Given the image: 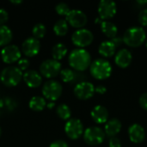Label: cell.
<instances>
[{
	"label": "cell",
	"instance_id": "6da1fadb",
	"mask_svg": "<svg viewBox=\"0 0 147 147\" xmlns=\"http://www.w3.org/2000/svg\"><path fill=\"white\" fill-rule=\"evenodd\" d=\"M71 67L76 71H84L91 64V57L90 53L84 48H76L72 50L68 58Z\"/></svg>",
	"mask_w": 147,
	"mask_h": 147
},
{
	"label": "cell",
	"instance_id": "7a4b0ae2",
	"mask_svg": "<svg viewBox=\"0 0 147 147\" xmlns=\"http://www.w3.org/2000/svg\"><path fill=\"white\" fill-rule=\"evenodd\" d=\"M123 43L130 47H140L146 40V33L141 27H131L126 30L122 37Z\"/></svg>",
	"mask_w": 147,
	"mask_h": 147
},
{
	"label": "cell",
	"instance_id": "3957f363",
	"mask_svg": "<svg viewBox=\"0 0 147 147\" xmlns=\"http://www.w3.org/2000/svg\"><path fill=\"white\" fill-rule=\"evenodd\" d=\"M91 76L97 80H104L109 78L112 74V65L107 59H97L91 62L90 65Z\"/></svg>",
	"mask_w": 147,
	"mask_h": 147
},
{
	"label": "cell",
	"instance_id": "277c9868",
	"mask_svg": "<svg viewBox=\"0 0 147 147\" xmlns=\"http://www.w3.org/2000/svg\"><path fill=\"white\" fill-rule=\"evenodd\" d=\"M22 71L15 65H9L3 68L0 73V80L2 84L7 87L16 86L22 78Z\"/></svg>",
	"mask_w": 147,
	"mask_h": 147
},
{
	"label": "cell",
	"instance_id": "5b68a950",
	"mask_svg": "<svg viewBox=\"0 0 147 147\" xmlns=\"http://www.w3.org/2000/svg\"><path fill=\"white\" fill-rule=\"evenodd\" d=\"M63 91L61 84L55 80H48L42 86V94L46 99L54 102L58 100Z\"/></svg>",
	"mask_w": 147,
	"mask_h": 147
},
{
	"label": "cell",
	"instance_id": "8992f818",
	"mask_svg": "<svg viewBox=\"0 0 147 147\" xmlns=\"http://www.w3.org/2000/svg\"><path fill=\"white\" fill-rule=\"evenodd\" d=\"M94 40L92 32L87 28L77 29L71 35L72 43L79 48H84L90 46Z\"/></svg>",
	"mask_w": 147,
	"mask_h": 147
},
{
	"label": "cell",
	"instance_id": "52a82bcc",
	"mask_svg": "<svg viewBox=\"0 0 147 147\" xmlns=\"http://www.w3.org/2000/svg\"><path fill=\"white\" fill-rule=\"evenodd\" d=\"M104 131L98 127H88L84 132V140L86 144L90 146H98L102 144L105 140Z\"/></svg>",
	"mask_w": 147,
	"mask_h": 147
},
{
	"label": "cell",
	"instance_id": "ba28073f",
	"mask_svg": "<svg viewBox=\"0 0 147 147\" xmlns=\"http://www.w3.org/2000/svg\"><path fill=\"white\" fill-rule=\"evenodd\" d=\"M61 71V64L59 61L53 59H48L44 60L40 65V75L47 78H53L58 76Z\"/></svg>",
	"mask_w": 147,
	"mask_h": 147
},
{
	"label": "cell",
	"instance_id": "9c48e42d",
	"mask_svg": "<svg viewBox=\"0 0 147 147\" xmlns=\"http://www.w3.org/2000/svg\"><path fill=\"white\" fill-rule=\"evenodd\" d=\"M65 132L71 140H78L82 136L84 132V125L79 119H70L65 123Z\"/></svg>",
	"mask_w": 147,
	"mask_h": 147
},
{
	"label": "cell",
	"instance_id": "30bf717a",
	"mask_svg": "<svg viewBox=\"0 0 147 147\" xmlns=\"http://www.w3.org/2000/svg\"><path fill=\"white\" fill-rule=\"evenodd\" d=\"M65 21L71 27L79 29L84 28L87 23L88 18L84 11L80 9H71V11L65 16Z\"/></svg>",
	"mask_w": 147,
	"mask_h": 147
},
{
	"label": "cell",
	"instance_id": "8fae6325",
	"mask_svg": "<svg viewBox=\"0 0 147 147\" xmlns=\"http://www.w3.org/2000/svg\"><path fill=\"white\" fill-rule=\"evenodd\" d=\"M117 5L111 0H102L98 4V14L102 20H109L115 16Z\"/></svg>",
	"mask_w": 147,
	"mask_h": 147
},
{
	"label": "cell",
	"instance_id": "7c38bea8",
	"mask_svg": "<svg viewBox=\"0 0 147 147\" xmlns=\"http://www.w3.org/2000/svg\"><path fill=\"white\" fill-rule=\"evenodd\" d=\"M2 60L6 64H13L21 59L20 48L16 45H8L1 50Z\"/></svg>",
	"mask_w": 147,
	"mask_h": 147
},
{
	"label": "cell",
	"instance_id": "4fadbf2b",
	"mask_svg": "<svg viewBox=\"0 0 147 147\" xmlns=\"http://www.w3.org/2000/svg\"><path fill=\"white\" fill-rule=\"evenodd\" d=\"M95 86L90 82H80L74 88V95L80 100H88L93 96Z\"/></svg>",
	"mask_w": 147,
	"mask_h": 147
},
{
	"label": "cell",
	"instance_id": "5bb4252c",
	"mask_svg": "<svg viewBox=\"0 0 147 147\" xmlns=\"http://www.w3.org/2000/svg\"><path fill=\"white\" fill-rule=\"evenodd\" d=\"M40 50V42L34 37L27 38L22 45V51L27 57H34Z\"/></svg>",
	"mask_w": 147,
	"mask_h": 147
},
{
	"label": "cell",
	"instance_id": "9a60e30c",
	"mask_svg": "<svg viewBox=\"0 0 147 147\" xmlns=\"http://www.w3.org/2000/svg\"><path fill=\"white\" fill-rule=\"evenodd\" d=\"M128 136L133 143L140 144L144 141L146 138V132L142 126L138 123H134L128 128Z\"/></svg>",
	"mask_w": 147,
	"mask_h": 147
},
{
	"label": "cell",
	"instance_id": "2e32d148",
	"mask_svg": "<svg viewBox=\"0 0 147 147\" xmlns=\"http://www.w3.org/2000/svg\"><path fill=\"white\" fill-rule=\"evenodd\" d=\"M22 78L26 84L30 88H37L42 83L41 75L34 70L26 71L22 75Z\"/></svg>",
	"mask_w": 147,
	"mask_h": 147
},
{
	"label": "cell",
	"instance_id": "e0dca14e",
	"mask_svg": "<svg viewBox=\"0 0 147 147\" xmlns=\"http://www.w3.org/2000/svg\"><path fill=\"white\" fill-rule=\"evenodd\" d=\"M133 60V55L127 49H121L115 57V62L120 68L128 67Z\"/></svg>",
	"mask_w": 147,
	"mask_h": 147
},
{
	"label": "cell",
	"instance_id": "ac0fdd59",
	"mask_svg": "<svg viewBox=\"0 0 147 147\" xmlns=\"http://www.w3.org/2000/svg\"><path fill=\"white\" fill-rule=\"evenodd\" d=\"M92 120L97 124L106 123L109 119V111L108 109L102 105H97L93 108L90 113Z\"/></svg>",
	"mask_w": 147,
	"mask_h": 147
},
{
	"label": "cell",
	"instance_id": "d6986e66",
	"mask_svg": "<svg viewBox=\"0 0 147 147\" xmlns=\"http://www.w3.org/2000/svg\"><path fill=\"white\" fill-rule=\"evenodd\" d=\"M121 130V122L116 118L111 119L106 122L104 127V133L110 138L116 137Z\"/></svg>",
	"mask_w": 147,
	"mask_h": 147
},
{
	"label": "cell",
	"instance_id": "ffe728a7",
	"mask_svg": "<svg viewBox=\"0 0 147 147\" xmlns=\"http://www.w3.org/2000/svg\"><path fill=\"white\" fill-rule=\"evenodd\" d=\"M115 46L112 43L111 40H104L102 41L98 48L99 53L105 58H110L115 53Z\"/></svg>",
	"mask_w": 147,
	"mask_h": 147
},
{
	"label": "cell",
	"instance_id": "44dd1931",
	"mask_svg": "<svg viewBox=\"0 0 147 147\" xmlns=\"http://www.w3.org/2000/svg\"><path fill=\"white\" fill-rule=\"evenodd\" d=\"M101 30L102 32L109 38L113 39L116 37L118 33V28L116 25L109 21H102L101 23Z\"/></svg>",
	"mask_w": 147,
	"mask_h": 147
},
{
	"label": "cell",
	"instance_id": "7402d4cb",
	"mask_svg": "<svg viewBox=\"0 0 147 147\" xmlns=\"http://www.w3.org/2000/svg\"><path fill=\"white\" fill-rule=\"evenodd\" d=\"M12 31L6 25L0 26V47L8 46L12 40Z\"/></svg>",
	"mask_w": 147,
	"mask_h": 147
},
{
	"label": "cell",
	"instance_id": "603a6c76",
	"mask_svg": "<svg viewBox=\"0 0 147 147\" xmlns=\"http://www.w3.org/2000/svg\"><path fill=\"white\" fill-rule=\"evenodd\" d=\"M67 53V47L64 43H57L53 47L52 49V56L55 60L62 59Z\"/></svg>",
	"mask_w": 147,
	"mask_h": 147
},
{
	"label": "cell",
	"instance_id": "cb8c5ba5",
	"mask_svg": "<svg viewBox=\"0 0 147 147\" xmlns=\"http://www.w3.org/2000/svg\"><path fill=\"white\" fill-rule=\"evenodd\" d=\"M28 105L32 110L39 112V111H42L45 109V107L47 106V102H46L45 98L36 96H33L30 99Z\"/></svg>",
	"mask_w": 147,
	"mask_h": 147
},
{
	"label": "cell",
	"instance_id": "d4e9b609",
	"mask_svg": "<svg viewBox=\"0 0 147 147\" xmlns=\"http://www.w3.org/2000/svg\"><path fill=\"white\" fill-rule=\"evenodd\" d=\"M69 30L68 22L64 19L58 20L53 25V32L58 36H65Z\"/></svg>",
	"mask_w": 147,
	"mask_h": 147
},
{
	"label": "cell",
	"instance_id": "484cf974",
	"mask_svg": "<svg viewBox=\"0 0 147 147\" xmlns=\"http://www.w3.org/2000/svg\"><path fill=\"white\" fill-rule=\"evenodd\" d=\"M56 114L57 115L64 120V121H68L71 119V109L69 108L68 105L66 104H59L57 108H56Z\"/></svg>",
	"mask_w": 147,
	"mask_h": 147
},
{
	"label": "cell",
	"instance_id": "4316f807",
	"mask_svg": "<svg viewBox=\"0 0 147 147\" xmlns=\"http://www.w3.org/2000/svg\"><path fill=\"white\" fill-rule=\"evenodd\" d=\"M46 32H47V28H46V26L43 24V23H37L35 24L34 27H33V29H32V34H33V37L36 38V39H40V38H43L46 34Z\"/></svg>",
	"mask_w": 147,
	"mask_h": 147
},
{
	"label": "cell",
	"instance_id": "83f0119b",
	"mask_svg": "<svg viewBox=\"0 0 147 147\" xmlns=\"http://www.w3.org/2000/svg\"><path fill=\"white\" fill-rule=\"evenodd\" d=\"M60 78L64 83H70L75 78V72L69 68H65L60 71Z\"/></svg>",
	"mask_w": 147,
	"mask_h": 147
},
{
	"label": "cell",
	"instance_id": "f1b7e54d",
	"mask_svg": "<svg viewBox=\"0 0 147 147\" xmlns=\"http://www.w3.org/2000/svg\"><path fill=\"white\" fill-rule=\"evenodd\" d=\"M55 10L56 12L59 15V16H67V14L71 11L70 7L67 3H59L56 6H55Z\"/></svg>",
	"mask_w": 147,
	"mask_h": 147
},
{
	"label": "cell",
	"instance_id": "f546056e",
	"mask_svg": "<svg viewBox=\"0 0 147 147\" xmlns=\"http://www.w3.org/2000/svg\"><path fill=\"white\" fill-rule=\"evenodd\" d=\"M29 60L28 59H24V58H21L18 61H17V67L22 71H28V68L29 67Z\"/></svg>",
	"mask_w": 147,
	"mask_h": 147
},
{
	"label": "cell",
	"instance_id": "4dcf8cb0",
	"mask_svg": "<svg viewBox=\"0 0 147 147\" xmlns=\"http://www.w3.org/2000/svg\"><path fill=\"white\" fill-rule=\"evenodd\" d=\"M139 22L142 26H147V9H144L140 12Z\"/></svg>",
	"mask_w": 147,
	"mask_h": 147
},
{
	"label": "cell",
	"instance_id": "1f68e13d",
	"mask_svg": "<svg viewBox=\"0 0 147 147\" xmlns=\"http://www.w3.org/2000/svg\"><path fill=\"white\" fill-rule=\"evenodd\" d=\"M9 19V14L8 11L5 9L0 8V26L4 25V23Z\"/></svg>",
	"mask_w": 147,
	"mask_h": 147
},
{
	"label": "cell",
	"instance_id": "d6a6232c",
	"mask_svg": "<svg viewBox=\"0 0 147 147\" xmlns=\"http://www.w3.org/2000/svg\"><path fill=\"white\" fill-rule=\"evenodd\" d=\"M109 147H121V140L117 137L110 138L109 141Z\"/></svg>",
	"mask_w": 147,
	"mask_h": 147
},
{
	"label": "cell",
	"instance_id": "836d02e7",
	"mask_svg": "<svg viewBox=\"0 0 147 147\" xmlns=\"http://www.w3.org/2000/svg\"><path fill=\"white\" fill-rule=\"evenodd\" d=\"M139 102H140V107L146 110L147 111V92L146 93H144L140 96V100H139Z\"/></svg>",
	"mask_w": 147,
	"mask_h": 147
},
{
	"label": "cell",
	"instance_id": "e575fe53",
	"mask_svg": "<svg viewBox=\"0 0 147 147\" xmlns=\"http://www.w3.org/2000/svg\"><path fill=\"white\" fill-rule=\"evenodd\" d=\"M49 147H69L68 146V144L65 141V140H55L53 141Z\"/></svg>",
	"mask_w": 147,
	"mask_h": 147
},
{
	"label": "cell",
	"instance_id": "d590c367",
	"mask_svg": "<svg viewBox=\"0 0 147 147\" xmlns=\"http://www.w3.org/2000/svg\"><path fill=\"white\" fill-rule=\"evenodd\" d=\"M106 91H107V88L104 85H98V86L95 87V92H96L98 94L103 95L106 93Z\"/></svg>",
	"mask_w": 147,
	"mask_h": 147
},
{
	"label": "cell",
	"instance_id": "8d00e7d4",
	"mask_svg": "<svg viewBox=\"0 0 147 147\" xmlns=\"http://www.w3.org/2000/svg\"><path fill=\"white\" fill-rule=\"evenodd\" d=\"M110 40H111L112 43L115 46V47H120V46L123 43V40H122V38H121V37H115V38L111 39Z\"/></svg>",
	"mask_w": 147,
	"mask_h": 147
},
{
	"label": "cell",
	"instance_id": "74e56055",
	"mask_svg": "<svg viewBox=\"0 0 147 147\" xmlns=\"http://www.w3.org/2000/svg\"><path fill=\"white\" fill-rule=\"evenodd\" d=\"M54 106H55V103H54L53 102H48V103L47 104V107L48 109H53Z\"/></svg>",
	"mask_w": 147,
	"mask_h": 147
},
{
	"label": "cell",
	"instance_id": "f35d334b",
	"mask_svg": "<svg viewBox=\"0 0 147 147\" xmlns=\"http://www.w3.org/2000/svg\"><path fill=\"white\" fill-rule=\"evenodd\" d=\"M11 3H16V4H19V3H22V0H18V1H15V0H11L10 1Z\"/></svg>",
	"mask_w": 147,
	"mask_h": 147
},
{
	"label": "cell",
	"instance_id": "ab89813d",
	"mask_svg": "<svg viewBox=\"0 0 147 147\" xmlns=\"http://www.w3.org/2000/svg\"><path fill=\"white\" fill-rule=\"evenodd\" d=\"M138 3L140 4H146V3H147V1H138Z\"/></svg>",
	"mask_w": 147,
	"mask_h": 147
},
{
	"label": "cell",
	"instance_id": "60d3db41",
	"mask_svg": "<svg viewBox=\"0 0 147 147\" xmlns=\"http://www.w3.org/2000/svg\"><path fill=\"white\" fill-rule=\"evenodd\" d=\"M1 133H2V130H1V127H0V136H1Z\"/></svg>",
	"mask_w": 147,
	"mask_h": 147
},
{
	"label": "cell",
	"instance_id": "b9f144b4",
	"mask_svg": "<svg viewBox=\"0 0 147 147\" xmlns=\"http://www.w3.org/2000/svg\"><path fill=\"white\" fill-rule=\"evenodd\" d=\"M146 47H147V40H146Z\"/></svg>",
	"mask_w": 147,
	"mask_h": 147
}]
</instances>
